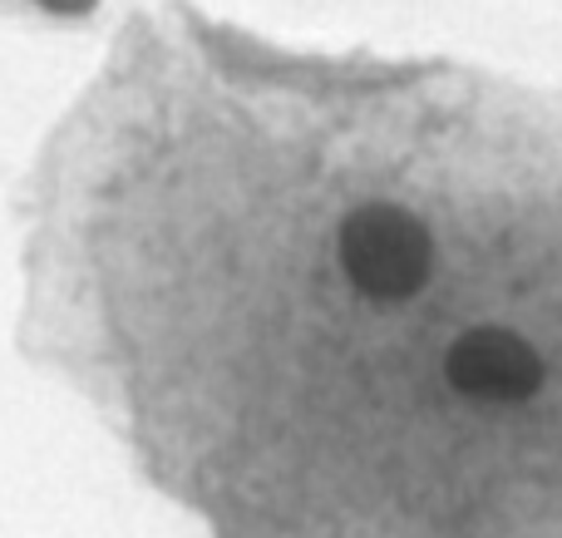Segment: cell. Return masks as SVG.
<instances>
[{"label": "cell", "instance_id": "cell-1", "mask_svg": "<svg viewBox=\"0 0 562 538\" xmlns=\"http://www.w3.org/2000/svg\"><path fill=\"white\" fill-rule=\"evenodd\" d=\"M340 267H346L350 287L370 302H409L429 282L435 243L415 213L370 203L340 223Z\"/></svg>", "mask_w": 562, "mask_h": 538}, {"label": "cell", "instance_id": "cell-2", "mask_svg": "<svg viewBox=\"0 0 562 538\" xmlns=\"http://www.w3.org/2000/svg\"><path fill=\"white\" fill-rule=\"evenodd\" d=\"M445 376L459 395H474V401H528L543 385V356L524 336L479 326L449 346Z\"/></svg>", "mask_w": 562, "mask_h": 538}, {"label": "cell", "instance_id": "cell-3", "mask_svg": "<svg viewBox=\"0 0 562 538\" xmlns=\"http://www.w3.org/2000/svg\"><path fill=\"white\" fill-rule=\"evenodd\" d=\"M40 5L55 10V15H85V10L94 5V0H40Z\"/></svg>", "mask_w": 562, "mask_h": 538}]
</instances>
